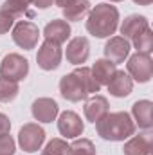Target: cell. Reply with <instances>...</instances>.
<instances>
[{"label": "cell", "instance_id": "4", "mask_svg": "<svg viewBox=\"0 0 153 155\" xmlns=\"http://www.w3.org/2000/svg\"><path fill=\"white\" fill-rule=\"evenodd\" d=\"M27 74H29V61L22 54L11 52V54H5L4 60L0 61V76L2 78H7L18 83L25 79Z\"/></svg>", "mask_w": 153, "mask_h": 155}, {"label": "cell", "instance_id": "18", "mask_svg": "<svg viewBox=\"0 0 153 155\" xmlns=\"http://www.w3.org/2000/svg\"><path fill=\"white\" fill-rule=\"evenodd\" d=\"M43 36L49 41H54V43L61 45V43H65L70 38V25L65 20H52V22H49L45 25Z\"/></svg>", "mask_w": 153, "mask_h": 155}, {"label": "cell", "instance_id": "13", "mask_svg": "<svg viewBox=\"0 0 153 155\" xmlns=\"http://www.w3.org/2000/svg\"><path fill=\"white\" fill-rule=\"evenodd\" d=\"M130 49H132V45H130V41L126 38H122V36H110V40L106 41L103 51H105V58L117 65V63H122L128 58Z\"/></svg>", "mask_w": 153, "mask_h": 155}, {"label": "cell", "instance_id": "30", "mask_svg": "<svg viewBox=\"0 0 153 155\" xmlns=\"http://www.w3.org/2000/svg\"><path fill=\"white\" fill-rule=\"evenodd\" d=\"M69 2H70V0H54V4H56V5H60V7H65Z\"/></svg>", "mask_w": 153, "mask_h": 155}, {"label": "cell", "instance_id": "25", "mask_svg": "<svg viewBox=\"0 0 153 155\" xmlns=\"http://www.w3.org/2000/svg\"><path fill=\"white\" fill-rule=\"evenodd\" d=\"M41 155H69V144L63 139H52L45 144Z\"/></svg>", "mask_w": 153, "mask_h": 155}, {"label": "cell", "instance_id": "6", "mask_svg": "<svg viewBox=\"0 0 153 155\" xmlns=\"http://www.w3.org/2000/svg\"><path fill=\"white\" fill-rule=\"evenodd\" d=\"M11 38L13 41L25 49V51H31L38 45V38H40V29L36 24L33 22H27V20H20L18 24L13 25V31H11Z\"/></svg>", "mask_w": 153, "mask_h": 155}, {"label": "cell", "instance_id": "21", "mask_svg": "<svg viewBox=\"0 0 153 155\" xmlns=\"http://www.w3.org/2000/svg\"><path fill=\"white\" fill-rule=\"evenodd\" d=\"M18 92H20V87L16 81L0 76V101L2 103H11L18 96Z\"/></svg>", "mask_w": 153, "mask_h": 155}, {"label": "cell", "instance_id": "27", "mask_svg": "<svg viewBox=\"0 0 153 155\" xmlns=\"http://www.w3.org/2000/svg\"><path fill=\"white\" fill-rule=\"evenodd\" d=\"M13 25H15V18L4 11H0V35L9 33V29H13Z\"/></svg>", "mask_w": 153, "mask_h": 155}, {"label": "cell", "instance_id": "10", "mask_svg": "<svg viewBox=\"0 0 153 155\" xmlns=\"http://www.w3.org/2000/svg\"><path fill=\"white\" fill-rule=\"evenodd\" d=\"M31 114L38 123H52L60 114V107L50 97H38L31 105Z\"/></svg>", "mask_w": 153, "mask_h": 155}, {"label": "cell", "instance_id": "32", "mask_svg": "<svg viewBox=\"0 0 153 155\" xmlns=\"http://www.w3.org/2000/svg\"><path fill=\"white\" fill-rule=\"evenodd\" d=\"M110 2H122V0H110Z\"/></svg>", "mask_w": 153, "mask_h": 155}, {"label": "cell", "instance_id": "3", "mask_svg": "<svg viewBox=\"0 0 153 155\" xmlns=\"http://www.w3.org/2000/svg\"><path fill=\"white\" fill-rule=\"evenodd\" d=\"M119 27V9L112 4H96L86 18V31L94 38H110Z\"/></svg>", "mask_w": 153, "mask_h": 155}, {"label": "cell", "instance_id": "24", "mask_svg": "<svg viewBox=\"0 0 153 155\" xmlns=\"http://www.w3.org/2000/svg\"><path fill=\"white\" fill-rule=\"evenodd\" d=\"M132 41H133V45H135L137 52L151 54V51H153V31L148 27L146 31H142L139 36H135Z\"/></svg>", "mask_w": 153, "mask_h": 155}, {"label": "cell", "instance_id": "12", "mask_svg": "<svg viewBox=\"0 0 153 155\" xmlns=\"http://www.w3.org/2000/svg\"><path fill=\"white\" fill-rule=\"evenodd\" d=\"M67 61L72 65H83L88 56H90V41L85 36H76L67 43V51H65Z\"/></svg>", "mask_w": 153, "mask_h": 155}, {"label": "cell", "instance_id": "29", "mask_svg": "<svg viewBox=\"0 0 153 155\" xmlns=\"http://www.w3.org/2000/svg\"><path fill=\"white\" fill-rule=\"evenodd\" d=\"M52 2L54 0H33V5L38 7V9H47V7L52 5Z\"/></svg>", "mask_w": 153, "mask_h": 155}, {"label": "cell", "instance_id": "7", "mask_svg": "<svg viewBox=\"0 0 153 155\" xmlns=\"http://www.w3.org/2000/svg\"><path fill=\"white\" fill-rule=\"evenodd\" d=\"M45 143V130L36 123H27L18 132V144L24 152L34 153Z\"/></svg>", "mask_w": 153, "mask_h": 155}, {"label": "cell", "instance_id": "23", "mask_svg": "<svg viewBox=\"0 0 153 155\" xmlns=\"http://www.w3.org/2000/svg\"><path fill=\"white\" fill-rule=\"evenodd\" d=\"M69 155H96V146L90 139L81 137L69 144Z\"/></svg>", "mask_w": 153, "mask_h": 155}, {"label": "cell", "instance_id": "1", "mask_svg": "<svg viewBox=\"0 0 153 155\" xmlns=\"http://www.w3.org/2000/svg\"><path fill=\"white\" fill-rule=\"evenodd\" d=\"M99 90L101 87L94 79L90 67H85V65L77 67L76 71H72L70 74H65L60 79V94L67 101H72V103L83 101L90 94H96Z\"/></svg>", "mask_w": 153, "mask_h": 155}, {"label": "cell", "instance_id": "16", "mask_svg": "<svg viewBox=\"0 0 153 155\" xmlns=\"http://www.w3.org/2000/svg\"><path fill=\"white\" fill-rule=\"evenodd\" d=\"M148 27H150V22H148L146 16H142V15H130L121 24V35L126 40H133L142 31H146Z\"/></svg>", "mask_w": 153, "mask_h": 155}, {"label": "cell", "instance_id": "28", "mask_svg": "<svg viewBox=\"0 0 153 155\" xmlns=\"http://www.w3.org/2000/svg\"><path fill=\"white\" fill-rule=\"evenodd\" d=\"M11 130V121L5 114H0V137L2 135H7Z\"/></svg>", "mask_w": 153, "mask_h": 155}, {"label": "cell", "instance_id": "14", "mask_svg": "<svg viewBox=\"0 0 153 155\" xmlns=\"http://www.w3.org/2000/svg\"><path fill=\"white\" fill-rule=\"evenodd\" d=\"M110 110V105H108V99L105 96H99V94H94L92 97H86L85 99V107H83V112H85V117L86 121L90 123H97L99 119L108 114Z\"/></svg>", "mask_w": 153, "mask_h": 155}, {"label": "cell", "instance_id": "8", "mask_svg": "<svg viewBox=\"0 0 153 155\" xmlns=\"http://www.w3.org/2000/svg\"><path fill=\"white\" fill-rule=\"evenodd\" d=\"M61 58H63L61 45L49 41V40H45L40 45L38 54H36V61L41 71H56L61 63Z\"/></svg>", "mask_w": 153, "mask_h": 155}, {"label": "cell", "instance_id": "15", "mask_svg": "<svg viewBox=\"0 0 153 155\" xmlns=\"http://www.w3.org/2000/svg\"><path fill=\"white\" fill-rule=\"evenodd\" d=\"M153 103L150 99H139L132 105V116H133V123L139 124V128L142 130H151L153 126Z\"/></svg>", "mask_w": 153, "mask_h": 155}, {"label": "cell", "instance_id": "17", "mask_svg": "<svg viewBox=\"0 0 153 155\" xmlns=\"http://www.w3.org/2000/svg\"><path fill=\"white\" fill-rule=\"evenodd\" d=\"M106 87H108V92H110L114 97H126V96H130L132 90H133V79L130 78L128 72L117 71Z\"/></svg>", "mask_w": 153, "mask_h": 155}, {"label": "cell", "instance_id": "11", "mask_svg": "<svg viewBox=\"0 0 153 155\" xmlns=\"http://www.w3.org/2000/svg\"><path fill=\"white\" fill-rule=\"evenodd\" d=\"M151 146H153V134L150 130H144L139 135H132L122 148L124 155H151Z\"/></svg>", "mask_w": 153, "mask_h": 155}, {"label": "cell", "instance_id": "31", "mask_svg": "<svg viewBox=\"0 0 153 155\" xmlns=\"http://www.w3.org/2000/svg\"><path fill=\"white\" fill-rule=\"evenodd\" d=\"M135 4H139V5H150L153 0H133Z\"/></svg>", "mask_w": 153, "mask_h": 155}, {"label": "cell", "instance_id": "22", "mask_svg": "<svg viewBox=\"0 0 153 155\" xmlns=\"http://www.w3.org/2000/svg\"><path fill=\"white\" fill-rule=\"evenodd\" d=\"M31 4H33V0H5L0 11H4V13L11 15L13 18H16V16H22L29 9Z\"/></svg>", "mask_w": 153, "mask_h": 155}, {"label": "cell", "instance_id": "20", "mask_svg": "<svg viewBox=\"0 0 153 155\" xmlns=\"http://www.w3.org/2000/svg\"><path fill=\"white\" fill-rule=\"evenodd\" d=\"M90 9L92 5L88 0H70L65 7H61L65 22H81L85 16H88Z\"/></svg>", "mask_w": 153, "mask_h": 155}, {"label": "cell", "instance_id": "5", "mask_svg": "<svg viewBox=\"0 0 153 155\" xmlns=\"http://www.w3.org/2000/svg\"><path fill=\"white\" fill-rule=\"evenodd\" d=\"M126 71L133 81L139 83H148L153 76V60L151 54L146 52H135L130 56L126 63Z\"/></svg>", "mask_w": 153, "mask_h": 155}, {"label": "cell", "instance_id": "19", "mask_svg": "<svg viewBox=\"0 0 153 155\" xmlns=\"http://www.w3.org/2000/svg\"><path fill=\"white\" fill-rule=\"evenodd\" d=\"M90 72H92L94 79L99 83V87H103V85H108L110 79L114 78V74L117 72V65L112 63L110 60H106V58L96 60V63L90 67Z\"/></svg>", "mask_w": 153, "mask_h": 155}, {"label": "cell", "instance_id": "9", "mask_svg": "<svg viewBox=\"0 0 153 155\" xmlns=\"http://www.w3.org/2000/svg\"><path fill=\"white\" fill-rule=\"evenodd\" d=\"M58 130H60V134H61L63 137H67V139H76V137H79V135L83 134L85 124H83L81 117L77 116L76 112L65 110V112H61L60 117H58Z\"/></svg>", "mask_w": 153, "mask_h": 155}, {"label": "cell", "instance_id": "2", "mask_svg": "<svg viewBox=\"0 0 153 155\" xmlns=\"http://www.w3.org/2000/svg\"><path fill=\"white\" fill-rule=\"evenodd\" d=\"M137 130V124L133 123L128 112H108L103 119L96 123V132L105 141H124L130 139Z\"/></svg>", "mask_w": 153, "mask_h": 155}, {"label": "cell", "instance_id": "26", "mask_svg": "<svg viewBox=\"0 0 153 155\" xmlns=\"http://www.w3.org/2000/svg\"><path fill=\"white\" fill-rule=\"evenodd\" d=\"M16 150V143L15 139L7 134V135H2L0 137V155H15Z\"/></svg>", "mask_w": 153, "mask_h": 155}]
</instances>
